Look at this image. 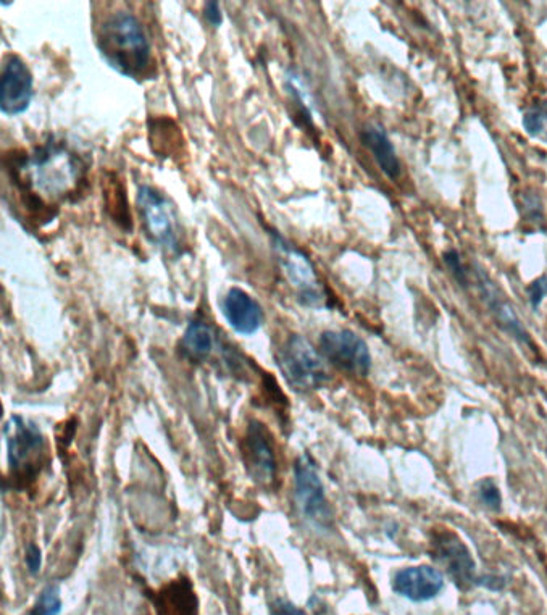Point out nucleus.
Instances as JSON below:
<instances>
[{
    "mask_svg": "<svg viewBox=\"0 0 547 615\" xmlns=\"http://www.w3.org/2000/svg\"><path fill=\"white\" fill-rule=\"evenodd\" d=\"M62 611V596L59 586H47L42 590L36 603L31 607L28 615H59Z\"/></svg>",
    "mask_w": 547,
    "mask_h": 615,
    "instance_id": "obj_21",
    "label": "nucleus"
},
{
    "mask_svg": "<svg viewBox=\"0 0 547 615\" xmlns=\"http://www.w3.org/2000/svg\"><path fill=\"white\" fill-rule=\"evenodd\" d=\"M33 73L18 55H5L0 75V110L4 115H20L33 101Z\"/></svg>",
    "mask_w": 547,
    "mask_h": 615,
    "instance_id": "obj_10",
    "label": "nucleus"
},
{
    "mask_svg": "<svg viewBox=\"0 0 547 615\" xmlns=\"http://www.w3.org/2000/svg\"><path fill=\"white\" fill-rule=\"evenodd\" d=\"M10 473L23 480L38 475L46 461V440L36 423L12 415L4 427Z\"/></svg>",
    "mask_w": 547,
    "mask_h": 615,
    "instance_id": "obj_5",
    "label": "nucleus"
},
{
    "mask_svg": "<svg viewBox=\"0 0 547 615\" xmlns=\"http://www.w3.org/2000/svg\"><path fill=\"white\" fill-rule=\"evenodd\" d=\"M204 18L209 25L220 26L223 23V13L218 2H207L204 5Z\"/></svg>",
    "mask_w": 547,
    "mask_h": 615,
    "instance_id": "obj_28",
    "label": "nucleus"
},
{
    "mask_svg": "<svg viewBox=\"0 0 547 615\" xmlns=\"http://www.w3.org/2000/svg\"><path fill=\"white\" fill-rule=\"evenodd\" d=\"M544 107H546V113H547V102H546V104H544Z\"/></svg>",
    "mask_w": 547,
    "mask_h": 615,
    "instance_id": "obj_32",
    "label": "nucleus"
},
{
    "mask_svg": "<svg viewBox=\"0 0 547 615\" xmlns=\"http://www.w3.org/2000/svg\"><path fill=\"white\" fill-rule=\"evenodd\" d=\"M142 230L155 246L165 251H181L178 222L170 202L152 186H141L136 197Z\"/></svg>",
    "mask_w": 547,
    "mask_h": 615,
    "instance_id": "obj_6",
    "label": "nucleus"
},
{
    "mask_svg": "<svg viewBox=\"0 0 547 615\" xmlns=\"http://www.w3.org/2000/svg\"><path fill=\"white\" fill-rule=\"evenodd\" d=\"M444 264L449 268V272L452 273V277L456 278L457 283H459L462 288H468V277L467 272H465L464 264H462V259H460V254L457 251H446L443 254Z\"/></svg>",
    "mask_w": 547,
    "mask_h": 615,
    "instance_id": "obj_24",
    "label": "nucleus"
},
{
    "mask_svg": "<svg viewBox=\"0 0 547 615\" xmlns=\"http://www.w3.org/2000/svg\"><path fill=\"white\" fill-rule=\"evenodd\" d=\"M478 498H480L481 503L485 504L491 511H501V491H499V488H497L493 480L485 478V480H481V482L478 483Z\"/></svg>",
    "mask_w": 547,
    "mask_h": 615,
    "instance_id": "obj_22",
    "label": "nucleus"
},
{
    "mask_svg": "<svg viewBox=\"0 0 547 615\" xmlns=\"http://www.w3.org/2000/svg\"><path fill=\"white\" fill-rule=\"evenodd\" d=\"M546 122L547 113L544 104L531 107V109L527 110V113L523 115V128H525L527 134H530L533 138L543 133L544 123Z\"/></svg>",
    "mask_w": 547,
    "mask_h": 615,
    "instance_id": "obj_23",
    "label": "nucleus"
},
{
    "mask_svg": "<svg viewBox=\"0 0 547 615\" xmlns=\"http://www.w3.org/2000/svg\"><path fill=\"white\" fill-rule=\"evenodd\" d=\"M25 562L31 575H38L39 572H41L42 553L41 549H39L36 544L31 543L30 546L26 548Z\"/></svg>",
    "mask_w": 547,
    "mask_h": 615,
    "instance_id": "obj_26",
    "label": "nucleus"
},
{
    "mask_svg": "<svg viewBox=\"0 0 547 615\" xmlns=\"http://www.w3.org/2000/svg\"><path fill=\"white\" fill-rule=\"evenodd\" d=\"M243 459L249 477L262 488H272L276 483L275 449L267 427L259 420H251L247 425L243 441Z\"/></svg>",
    "mask_w": 547,
    "mask_h": 615,
    "instance_id": "obj_9",
    "label": "nucleus"
},
{
    "mask_svg": "<svg viewBox=\"0 0 547 615\" xmlns=\"http://www.w3.org/2000/svg\"><path fill=\"white\" fill-rule=\"evenodd\" d=\"M477 585L485 586L488 590H502L506 586V580L496 575H488V577L478 578Z\"/></svg>",
    "mask_w": 547,
    "mask_h": 615,
    "instance_id": "obj_30",
    "label": "nucleus"
},
{
    "mask_svg": "<svg viewBox=\"0 0 547 615\" xmlns=\"http://www.w3.org/2000/svg\"><path fill=\"white\" fill-rule=\"evenodd\" d=\"M286 89H288L289 99L293 101V107H291V118L296 126L302 128L305 133H310V130H315L314 118H312V110H310L307 99H305V91L302 88L301 81L296 75L288 73V80H286Z\"/></svg>",
    "mask_w": 547,
    "mask_h": 615,
    "instance_id": "obj_20",
    "label": "nucleus"
},
{
    "mask_svg": "<svg viewBox=\"0 0 547 615\" xmlns=\"http://www.w3.org/2000/svg\"><path fill=\"white\" fill-rule=\"evenodd\" d=\"M104 199L113 222L117 223L122 230L130 233L133 220H131L130 207L126 202L125 186L117 176L107 178V183L104 185Z\"/></svg>",
    "mask_w": 547,
    "mask_h": 615,
    "instance_id": "obj_19",
    "label": "nucleus"
},
{
    "mask_svg": "<svg viewBox=\"0 0 547 615\" xmlns=\"http://www.w3.org/2000/svg\"><path fill=\"white\" fill-rule=\"evenodd\" d=\"M523 205H525V209H527L525 214L528 215L531 222H536V220H541V218H543V204L539 202L538 197L533 196V194L523 197Z\"/></svg>",
    "mask_w": 547,
    "mask_h": 615,
    "instance_id": "obj_27",
    "label": "nucleus"
},
{
    "mask_svg": "<svg viewBox=\"0 0 547 615\" xmlns=\"http://www.w3.org/2000/svg\"><path fill=\"white\" fill-rule=\"evenodd\" d=\"M475 272H477L481 298H483L486 306H488L489 312L493 314L497 325L506 333H509L512 338L517 339L518 343L533 349V339L528 335L527 328L523 327V323L520 322V318L517 317L514 309L510 307L509 302L502 298L501 291L494 285L491 278L488 277V273L480 267L475 268Z\"/></svg>",
    "mask_w": 547,
    "mask_h": 615,
    "instance_id": "obj_12",
    "label": "nucleus"
},
{
    "mask_svg": "<svg viewBox=\"0 0 547 615\" xmlns=\"http://www.w3.org/2000/svg\"><path fill=\"white\" fill-rule=\"evenodd\" d=\"M273 615H307L302 609L294 606L291 601H286V599H278L275 604H273Z\"/></svg>",
    "mask_w": 547,
    "mask_h": 615,
    "instance_id": "obj_29",
    "label": "nucleus"
},
{
    "mask_svg": "<svg viewBox=\"0 0 547 615\" xmlns=\"http://www.w3.org/2000/svg\"><path fill=\"white\" fill-rule=\"evenodd\" d=\"M213 344H215V333L212 328L201 320H193L189 323V327L184 331L183 339H181V349L184 351V356H188L191 360L202 362L212 354Z\"/></svg>",
    "mask_w": 547,
    "mask_h": 615,
    "instance_id": "obj_18",
    "label": "nucleus"
},
{
    "mask_svg": "<svg viewBox=\"0 0 547 615\" xmlns=\"http://www.w3.org/2000/svg\"><path fill=\"white\" fill-rule=\"evenodd\" d=\"M4 168L13 188L38 186L34 193L38 196L44 191L47 196L67 201L86 188L83 159L54 139L36 147L31 155L21 149L10 151L5 155Z\"/></svg>",
    "mask_w": 547,
    "mask_h": 615,
    "instance_id": "obj_1",
    "label": "nucleus"
},
{
    "mask_svg": "<svg viewBox=\"0 0 547 615\" xmlns=\"http://www.w3.org/2000/svg\"><path fill=\"white\" fill-rule=\"evenodd\" d=\"M431 549L436 561L446 567L459 588L468 590L470 586L477 585L475 561L459 536L451 532H438L431 540Z\"/></svg>",
    "mask_w": 547,
    "mask_h": 615,
    "instance_id": "obj_11",
    "label": "nucleus"
},
{
    "mask_svg": "<svg viewBox=\"0 0 547 615\" xmlns=\"http://www.w3.org/2000/svg\"><path fill=\"white\" fill-rule=\"evenodd\" d=\"M320 352L333 367L352 377H367L372 369L370 349L354 331H325L320 336Z\"/></svg>",
    "mask_w": 547,
    "mask_h": 615,
    "instance_id": "obj_7",
    "label": "nucleus"
},
{
    "mask_svg": "<svg viewBox=\"0 0 547 615\" xmlns=\"http://www.w3.org/2000/svg\"><path fill=\"white\" fill-rule=\"evenodd\" d=\"M281 375L294 391L307 393L318 390L330 380L322 354L304 336L289 335L276 354Z\"/></svg>",
    "mask_w": 547,
    "mask_h": 615,
    "instance_id": "obj_3",
    "label": "nucleus"
},
{
    "mask_svg": "<svg viewBox=\"0 0 547 615\" xmlns=\"http://www.w3.org/2000/svg\"><path fill=\"white\" fill-rule=\"evenodd\" d=\"M360 143L367 147L376 160V165L389 180H397L401 176V160L397 157L396 149L383 126L376 123L365 125L360 131Z\"/></svg>",
    "mask_w": 547,
    "mask_h": 615,
    "instance_id": "obj_15",
    "label": "nucleus"
},
{
    "mask_svg": "<svg viewBox=\"0 0 547 615\" xmlns=\"http://www.w3.org/2000/svg\"><path fill=\"white\" fill-rule=\"evenodd\" d=\"M9 5H12V2H2V7H9Z\"/></svg>",
    "mask_w": 547,
    "mask_h": 615,
    "instance_id": "obj_31",
    "label": "nucleus"
},
{
    "mask_svg": "<svg viewBox=\"0 0 547 615\" xmlns=\"http://www.w3.org/2000/svg\"><path fill=\"white\" fill-rule=\"evenodd\" d=\"M272 238L276 259L280 262L284 277L297 291V301L305 307H323L328 304V293L322 281L318 280L314 264L301 249L275 230H268Z\"/></svg>",
    "mask_w": 547,
    "mask_h": 615,
    "instance_id": "obj_4",
    "label": "nucleus"
},
{
    "mask_svg": "<svg viewBox=\"0 0 547 615\" xmlns=\"http://www.w3.org/2000/svg\"><path fill=\"white\" fill-rule=\"evenodd\" d=\"M397 595L412 603L431 601L443 591L444 575L431 565H414L399 570L393 580Z\"/></svg>",
    "mask_w": 547,
    "mask_h": 615,
    "instance_id": "obj_13",
    "label": "nucleus"
},
{
    "mask_svg": "<svg viewBox=\"0 0 547 615\" xmlns=\"http://www.w3.org/2000/svg\"><path fill=\"white\" fill-rule=\"evenodd\" d=\"M527 294L530 306L533 307V310H538L544 299L547 298V275L531 281L527 288Z\"/></svg>",
    "mask_w": 547,
    "mask_h": 615,
    "instance_id": "obj_25",
    "label": "nucleus"
},
{
    "mask_svg": "<svg viewBox=\"0 0 547 615\" xmlns=\"http://www.w3.org/2000/svg\"><path fill=\"white\" fill-rule=\"evenodd\" d=\"M223 315L234 331L254 335L264 323V310L259 302L241 288H231L223 302Z\"/></svg>",
    "mask_w": 547,
    "mask_h": 615,
    "instance_id": "obj_14",
    "label": "nucleus"
},
{
    "mask_svg": "<svg viewBox=\"0 0 547 615\" xmlns=\"http://www.w3.org/2000/svg\"><path fill=\"white\" fill-rule=\"evenodd\" d=\"M294 483H296V501L305 519L315 527H330L333 522L330 504L326 501L325 488L317 472V465L309 454L297 457L294 464Z\"/></svg>",
    "mask_w": 547,
    "mask_h": 615,
    "instance_id": "obj_8",
    "label": "nucleus"
},
{
    "mask_svg": "<svg viewBox=\"0 0 547 615\" xmlns=\"http://www.w3.org/2000/svg\"><path fill=\"white\" fill-rule=\"evenodd\" d=\"M149 146L160 160H176L186 151L180 126L167 117L152 118L147 125Z\"/></svg>",
    "mask_w": 547,
    "mask_h": 615,
    "instance_id": "obj_16",
    "label": "nucleus"
},
{
    "mask_svg": "<svg viewBox=\"0 0 547 615\" xmlns=\"http://www.w3.org/2000/svg\"><path fill=\"white\" fill-rule=\"evenodd\" d=\"M160 615H197L199 606L193 590L186 583L172 585L160 593V599L155 601Z\"/></svg>",
    "mask_w": 547,
    "mask_h": 615,
    "instance_id": "obj_17",
    "label": "nucleus"
},
{
    "mask_svg": "<svg viewBox=\"0 0 547 615\" xmlns=\"http://www.w3.org/2000/svg\"><path fill=\"white\" fill-rule=\"evenodd\" d=\"M96 46L104 62L130 80L144 83L157 73L146 31L131 13L120 10L102 21Z\"/></svg>",
    "mask_w": 547,
    "mask_h": 615,
    "instance_id": "obj_2",
    "label": "nucleus"
}]
</instances>
